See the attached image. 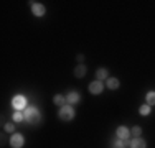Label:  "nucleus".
<instances>
[{
	"instance_id": "nucleus-7",
	"label": "nucleus",
	"mask_w": 155,
	"mask_h": 148,
	"mask_svg": "<svg viewBox=\"0 0 155 148\" xmlns=\"http://www.w3.org/2000/svg\"><path fill=\"white\" fill-rule=\"evenodd\" d=\"M116 135H117V138H120V140H129V137H130V130H129L127 127H119L116 130Z\"/></svg>"
},
{
	"instance_id": "nucleus-11",
	"label": "nucleus",
	"mask_w": 155,
	"mask_h": 148,
	"mask_svg": "<svg viewBox=\"0 0 155 148\" xmlns=\"http://www.w3.org/2000/svg\"><path fill=\"white\" fill-rule=\"evenodd\" d=\"M106 84H107L109 89H117L120 82H119V79H117V77H107V79H106Z\"/></svg>"
},
{
	"instance_id": "nucleus-20",
	"label": "nucleus",
	"mask_w": 155,
	"mask_h": 148,
	"mask_svg": "<svg viewBox=\"0 0 155 148\" xmlns=\"http://www.w3.org/2000/svg\"><path fill=\"white\" fill-rule=\"evenodd\" d=\"M76 59H78L79 63H83V61H84V56H83V54H78V56H76Z\"/></svg>"
},
{
	"instance_id": "nucleus-13",
	"label": "nucleus",
	"mask_w": 155,
	"mask_h": 148,
	"mask_svg": "<svg viewBox=\"0 0 155 148\" xmlns=\"http://www.w3.org/2000/svg\"><path fill=\"white\" fill-rule=\"evenodd\" d=\"M84 74H86V66H84V64L76 66V69H74V76H76V77H83Z\"/></svg>"
},
{
	"instance_id": "nucleus-4",
	"label": "nucleus",
	"mask_w": 155,
	"mask_h": 148,
	"mask_svg": "<svg viewBox=\"0 0 155 148\" xmlns=\"http://www.w3.org/2000/svg\"><path fill=\"white\" fill-rule=\"evenodd\" d=\"M10 145H12V148H21V146L25 145L23 135H20V133H15V135H12V138H10Z\"/></svg>"
},
{
	"instance_id": "nucleus-6",
	"label": "nucleus",
	"mask_w": 155,
	"mask_h": 148,
	"mask_svg": "<svg viewBox=\"0 0 155 148\" xmlns=\"http://www.w3.org/2000/svg\"><path fill=\"white\" fill-rule=\"evenodd\" d=\"M31 12H33V15H35V17H43V15H45V12H46V8L41 5V3L33 2V3H31Z\"/></svg>"
},
{
	"instance_id": "nucleus-19",
	"label": "nucleus",
	"mask_w": 155,
	"mask_h": 148,
	"mask_svg": "<svg viewBox=\"0 0 155 148\" xmlns=\"http://www.w3.org/2000/svg\"><path fill=\"white\" fill-rule=\"evenodd\" d=\"M5 130L8 132V133H12L13 130H15V125H13V124H7L5 125Z\"/></svg>"
},
{
	"instance_id": "nucleus-15",
	"label": "nucleus",
	"mask_w": 155,
	"mask_h": 148,
	"mask_svg": "<svg viewBox=\"0 0 155 148\" xmlns=\"http://www.w3.org/2000/svg\"><path fill=\"white\" fill-rule=\"evenodd\" d=\"M145 101L149 105H155V91H150V92H147V95H145Z\"/></svg>"
},
{
	"instance_id": "nucleus-9",
	"label": "nucleus",
	"mask_w": 155,
	"mask_h": 148,
	"mask_svg": "<svg viewBox=\"0 0 155 148\" xmlns=\"http://www.w3.org/2000/svg\"><path fill=\"white\" fill-rule=\"evenodd\" d=\"M66 102H69V104H76V102H79V92L71 91L68 95H66Z\"/></svg>"
},
{
	"instance_id": "nucleus-8",
	"label": "nucleus",
	"mask_w": 155,
	"mask_h": 148,
	"mask_svg": "<svg viewBox=\"0 0 155 148\" xmlns=\"http://www.w3.org/2000/svg\"><path fill=\"white\" fill-rule=\"evenodd\" d=\"M130 148H147V143H145V140L137 137V138H134L130 142Z\"/></svg>"
},
{
	"instance_id": "nucleus-3",
	"label": "nucleus",
	"mask_w": 155,
	"mask_h": 148,
	"mask_svg": "<svg viewBox=\"0 0 155 148\" xmlns=\"http://www.w3.org/2000/svg\"><path fill=\"white\" fill-rule=\"evenodd\" d=\"M12 107L15 110L27 109V97H25V95H15V97L12 99Z\"/></svg>"
},
{
	"instance_id": "nucleus-17",
	"label": "nucleus",
	"mask_w": 155,
	"mask_h": 148,
	"mask_svg": "<svg viewBox=\"0 0 155 148\" xmlns=\"http://www.w3.org/2000/svg\"><path fill=\"white\" fill-rule=\"evenodd\" d=\"M139 112H140V115H149V114H150V105H149V104H145V105H140Z\"/></svg>"
},
{
	"instance_id": "nucleus-12",
	"label": "nucleus",
	"mask_w": 155,
	"mask_h": 148,
	"mask_svg": "<svg viewBox=\"0 0 155 148\" xmlns=\"http://www.w3.org/2000/svg\"><path fill=\"white\" fill-rule=\"evenodd\" d=\"M129 140H120V138H117L116 142H114V148H129Z\"/></svg>"
},
{
	"instance_id": "nucleus-1",
	"label": "nucleus",
	"mask_w": 155,
	"mask_h": 148,
	"mask_svg": "<svg viewBox=\"0 0 155 148\" xmlns=\"http://www.w3.org/2000/svg\"><path fill=\"white\" fill-rule=\"evenodd\" d=\"M23 114H25V122H28V124H38L41 120V114L36 107H28V109H25Z\"/></svg>"
},
{
	"instance_id": "nucleus-10",
	"label": "nucleus",
	"mask_w": 155,
	"mask_h": 148,
	"mask_svg": "<svg viewBox=\"0 0 155 148\" xmlns=\"http://www.w3.org/2000/svg\"><path fill=\"white\" fill-rule=\"evenodd\" d=\"M96 77H97V81H106L109 77V72L106 68H99L97 71H96Z\"/></svg>"
},
{
	"instance_id": "nucleus-14",
	"label": "nucleus",
	"mask_w": 155,
	"mask_h": 148,
	"mask_svg": "<svg viewBox=\"0 0 155 148\" xmlns=\"http://www.w3.org/2000/svg\"><path fill=\"white\" fill-rule=\"evenodd\" d=\"M13 122H18V124H20V122H23L25 120V114L21 112V110H15V112H13Z\"/></svg>"
},
{
	"instance_id": "nucleus-2",
	"label": "nucleus",
	"mask_w": 155,
	"mask_h": 148,
	"mask_svg": "<svg viewBox=\"0 0 155 148\" xmlns=\"http://www.w3.org/2000/svg\"><path fill=\"white\" fill-rule=\"evenodd\" d=\"M58 117H60L61 120H64V122L73 120V118H74V109H73V105H63V107H60Z\"/></svg>"
},
{
	"instance_id": "nucleus-16",
	"label": "nucleus",
	"mask_w": 155,
	"mask_h": 148,
	"mask_svg": "<svg viewBox=\"0 0 155 148\" xmlns=\"http://www.w3.org/2000/svg\"><path fill=\"white\" fill-rule=\"evenodd\" d=\"M53 102L56 104L58 107H63V105H64V102H66V97H63L61 94H56V95H54V99H53Z\"/></svg>"
},
{
	"instance_id": "nucleus-5",
	"label": "nucleus",
	"mask_w": 155,
	"mask_h": 148,
	"mask_svg": "<svg viewBox=\"0 0 155 148\" xmlns=\"http://www.w3.org/2000/svg\"><path fill=\"white\" fill-rule=\"evenodd\" d=\"M102 89H104V86H102V81H94V82L89 84V92H91V94H94V95L101 94Z\"/></svg>"
},
{
	"instance_id": "nucleus-18",
	"label": "nucleus",
	"mask_w": 155,
	"mask_h": 148,
	"mask_svg": "<svg viewBox=\"0 0 155 148\" xmlns=\"http://www.w3.org/2000/svg\"><path fill=\"white\" fill-rule=\"evenodd\" d=\"M140 133H142V128H140V127H134V128L130 130V135H134L135 138H137V137L140 135Z\"/></svg>"
}]
</instances>
